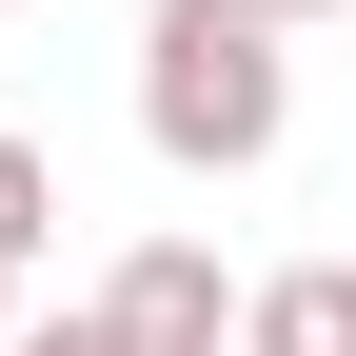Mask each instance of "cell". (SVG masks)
<instances>
[{
	"label": "cell",
	"mask_w": 356,
	"mask_h": 356,
	"mask_svg": "<svg viewBox=\"0 0 356 356\" xmlns=\"http://www.w3.org/2000/svg\"><path fill=\"white\" fill-rule=\"evenodd\" d=\"M0 356H20V277H0Z\"/></svg>",
	"instance_id": "obj_6"
},
{
	"label": "cell",
	"mask_w": 356,
	"mask_h": 356,
	"mask_svg": "<svg viewBox=\"0 0 356 356\" xmlns=\"http://www.w3.org/2000/svg\"><path fill=\"white\" fill-rule=\"evenodd\" d=\"M238 356H356V257H297V277H257Z\"/></svg>",
	"instance_id": "obj_3"
},
{
	"label": "cell",
	"mask_w": 356,
	"mask_h": 356,
	"mask_svg": "<svg viewBox=\"0 0 356 356\" xmlns=\"http://www.w3.org/2000/svg\"><path fill=\"white\" fill-rule=\"evenodd\" d=\"M257 20H277V40H297V20H337V0H257Z\"/></svg>",
	"instance_id": "obj_5"
},
{
	"label": "cell",
	"mask_w": 356,
	"mask_h": 356,
	"mask_svg": "<svg viewBox=\"0 0 356 356\" xmlns=\"http://www.w3.org/2000/svg\"><path fill=\"white\" fill-rule=\"evenodd\" d=\"M99 317H119V356H238L257 297H218V257H198V238H139V257L99 277Z\"/></svg>",
	"instance_id": "obj_2"
},
{
	"label": "cell",
	"mask_w": 356,
	"mask_h": 356,
	"mask_svg": "<svg viewBox=\"0 0 356 356\" xmlns=\"http://www.w3.org/2000/svg\"><path fill=\"white\" fill-rule=\"evenodd\" d=\"M277 119H297V60H277L257 0H159V20H139V139L178 178H257Z\"/></svg>",
	"instance_id": "obj_1"
},
{
	"label": "cell",
	"mask_w": 356,
	"mask_h": 356,
	"mask_svg": "<svg viewBox=\"0 0 356 356\" xmlns=\"http://www.w3.org/2000/svg\"><path fill=\"white\" fill-rule=\"evenodd\" d=\"M40 238H60V159H40V139H20V119H0V277H20V257H40Z\"/></svg>",
	"instance_id": "obj_4"
}]
</instances>
